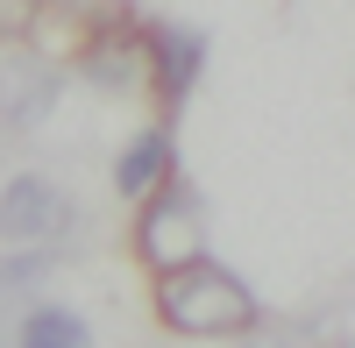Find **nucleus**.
I'll use <instances>...</instances> for the list:
<instances>
[{"mask_svg":"<svg viewBox=\"0 0 355 348\" xmlns=\"http://www.w3.org/2000/svg\"><path fill=\"white\" fill-rule=\"evenodd\" d=\"M157 313L171 334H192V341H214V334H249L256 327V292L242 277H234L227 263H214V256H199V263L185 270H164L157 277Z\"/></svg>","mask_w":355,"mask_h":348,"instance_id":"obj_1","label":"nucleus"},{"mask_svg":"<svg viewBox=\"0 0 355 348\" xmlns=\"http://www.w3.org/2000/svg\"><path fill=\"white\" fill-rule=\"evenodd\" d=\"M135 249L157 277L164 270H185L206 256V199L185 185V178H164L142 207V227H135Z\"/></svg>","mask_w":355,"mask_h":348,"instance_id":"obj_2","label":"nucleus"},{"mask_svg":"<svg viewBox=\"0 0 355 348\" xmlns=\"http://www.w3.org/2000/svg\"><path fill=\"white\" fill-rule=\"evenodd\" d=\"M71 227V199L57 192L50 178H36V171H21V178L0 185V242L15 249H43Z\"/></svg>","mask_w":355,"mask_h":348,"instance_id":"obj_3","label":"nucleus"},{"mask_svg":"<svg viewBox=\"0 0 355 348\" xmlns=\"http://www.w3.org/2000/svg\"><path fill=\"white\" fill-rule=\"evenodd\" d=\"M57 64H43V57H0V128L8 135H28L50 121L57 107Z\"/></svg>","mask_w":355,"mask_h":348,"instance_id":"obj_4","label":"nucleus"},{"mask_svg":"<svg viewBox=\"0 0 355 348\" xmlns=\"http://www.w3.org/2000/svg\"><path fill=\"white\" fill-rule=\"evenodd\" d=\"M78 71L93 78L100 93H135V85L150 78V43H135L128 28H107V36H93V43H85Z\"/></svg>","mask_w":355,"mask_h":348,"instance_id":"obj_5","label":"nucleus"},{"mask_svg":"<svg viewBox=\"0 0 355 348\" xmlns=\"http://www.w3.org/2000/svg\"><path fill=\"white\" fill-rule=\"evenodd\" d=\"M206 71V36L199 28H157L150 36V78L164 85V107H178Z\"/></svg>","mask_w":355,"mask_h":348,"instance_id":"obj_6","label":"nucleus"},{"mask_svg":"<svg viewBox=\"0 0 355 348\" xmlns=\"http://www.w3.org/2000/svg\"><path fill=\"white\" fill-rule=\"evenodd\" d=\"M171 178V128H142L121 157H114V192L121 199H150Z\"/></svg>","mask_w":355,"mask_h":348,"instance_id":"obj_7","label":"nucleus"},{"mask_svg":"<svg viewBox=\"0 0 355 348\" xmlns=\"http://www.w3.org/2000/svg\"><path fill=\"white\" fill-rule=\"evenodd\" d=\"M21 348H93V327L71 306H36L21 320Z\"/></svg>","mask_w":355,"mask_h":348,"instance_id":"obj_8","label":"nucleus"},{"mask_svg":"<svg viewBox=\"0 0 355 348\" xmlns=\"http://www.w3.org/2000/svg\"><path fill=\"white\" fill-rule=\"evenodd\" d=\"M43 270V249H28V256H8V263H0V292H21L28 277Z\"/></svg>","mask_w":355,"mask_h":348,"instance_id":"obj_9","label":"nucleus"},{"mask_svg":"<svg viewBox=\"0 0 355 348\" xmlns=\"http://www.w3.org/2000/svg\"><path fill=\"white\" fill-rule=\"evenodd\" d=\"M28 21H36V0H0V43H15Z\"/></svg>","mask_w":355,"mask_h":348,"instance_id":"obj_10","label":"nucleus"},{"mask_svg":"<svg viewBox=\"0 0 355 348\" xmlns=\"http://www.w3.org/2000/svg\"><path fill=\"white\" fill-rule=\"evenodd\" d=\"M242 348H284V341H242Z\"/></svg>","mask_w":355,"mask_h":348,"instance_id":"obj_11","label":"nucleus"}]
</instances>
